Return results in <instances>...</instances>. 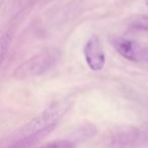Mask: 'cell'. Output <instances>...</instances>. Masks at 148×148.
Wrapping results in <instances>:
<instances>
[{
  "label": "cell",
  "instance_id": "52a82bcc",
  "mask_svg": "<svg viewBox=\"0 0 148 148\" xmlns=\"http://www.w3.org/2000/svg\"><path fill=\"white\" fill-rule=\"evenodd\" d=\"M137 141L141 143L142 145L148 147V123L145 124L141 129L136 131Z\"/></svg>",
  "mask_w": 148,
  "mask_h": 148
},
{
  "label": "cell",
  "instance_id": "277c9868",
  "mask_svg": "<svg viewBox=\"0 0 148 148\" xmlns=\"http://www.w3.org/2000/svg\"><path fill=\"white\" fill-rule=\"evenodd\" d=\"M129 29L138 32H148V15H140L129 23Z\"/></svg>",
  "mask_w": 148,
  "mask_h": 148
},
{
  "label": "cell",
  "instance_id": "9c48e42d",
  "mask_svg": "<svg viewBox=\"0 0 148 148\" xmlns=\"http://www.w3.org/2000/svg\"><path fill=\"white\" fill-rule=\"evenodd\" d=\"M141 59H143L145 62H148V47H145V49H142L140 51V53H139Z\"/></svg>",
  "mask_w": 148,
  "mask_h": 148
},
{
  "label": "cell",
  "instance_id": "ba28073f",
  "mask_svg": "<svg viewBox=\"0 0 148 148\" xmlns=\"http://www.w3.org/2000/svg\"><path fill=\"white\" fill-rule=\"evenodd\" d=\"M32 2L33 0H13V9L17 13V12L24 10L26 7H28Z\"/></svg>",
  "mask_w": 148,
  "mask_h": 148
},
{
  "label": "cell",
  "instance_id": "7a4b0ae2",
  "mask_svg": "<svg viewBox=\"0 0 148 148\" xmlns=\"http://www.w3.org/2000/svg\"><path fill=\"white\" fill-rule=\"evenodd\" d=\"M83 55L90 70L99 72L104 69L106 64V55L99 36L92 35L87 39L83 49Z\"/></svg>",
  "mask_w": 148,
  "mask_h": 148
},
{
  "label": "cell",
  "instance_id": "30bf717a",
  "mask_svg": "<svg viewBox=\"0 0 148 148\" xmlns=\"http://www.w3.org/2000/svg\"><path fill=\"white\" fill-rule=\"evenodd\" d=\"M145 4H146V5L148 6V0H145Z\"/></svg>",
  "mask_w": 148,
  "mask_h": 148
},
{
  "label": "cell",
  "instance_id": "3957f363",
  "mask_svg": "<svg viewBox=\"0 0 148 148\" xmlns=\"http://www.w3.org/2000/svg\"><path fill=\"white\" fill-rule=\"evenodd\" d=\"M112 43L115 49L123 58L129 60H133V62L138 60V53L136 51L134 43L131 40L124 38V37H115L113 38Z\"/></svg>",
  "mask_w": 148,
  "mask_h": 148
},
{
  "label": "cell",
  "instance_id": "6da1fadb",
  "mask_svg": "<svg viewBox=\"0 0 148 148\" xmlns=\"http://www.w3.org/2000/svg\"><path fill=\"white\" fill-rule=\"evenodd\" d=\"M61 59V51L57 49H46L33 56L14 70L12 76L16 80L34 78L47 73Z\"/></svg>",
  "mask_w": 148,
  "mask_h": 148
},
{
  "label": "cell",
  "instance_id": "8992f818",
  "mask_svg": "<svg viewBox=\"0 0 148 148\" xmlns=\"http://www.w3.org/2000/svg\"><path fill=\"white\" fill-rule=\"evenodd\" d=\"M74 144L69 140H55L40 148H73Z\"/></svg>",
  "mask_w": 148,
  "mask_h": 148
},
{
  "label": "cell",
  "instance_id": "5b68a950",
  "mask_svg": "<svg viewBox=\"0 0 148 148\" xmlns=\"http://www.w3.org/2000/svg\"><path fill=\"white\" fill-rule=\"evenodd\" d=\"M12 38H13V34L11 31H6L2 34L1 37V62H4L5 59L8 55L10 45L12 42Z\"/></svg>",
  "mask_w": 148,
  "mask_h": 148
}]
</instances>
